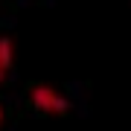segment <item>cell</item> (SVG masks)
<instances>
[{
	"label": "cell",
	"mask_w": 131,
	"mask_h": 131,
	"mask_svg": "<svg viewBox=\"0 0 131 131\" xmlns=\"http://www.w3.org/2000/svg\"><path fill=\"white\" fill-rule=\"evenodd\" d=\"M29 102H32L35 111L47 114V117H58V114H64L70 102H67V96H61L52 84H35L32 90H29Z\"/></svg>",
	"instance_id": "obj_1"
},
{
	"label": "cell",
	"mask_w": 131,
	"mask_h": 131,
	"mask_svg": "<svg viewBox=\"0 0 131 131\" xmlns=\"http://www.w3.org/2000/svg\"><path fill=\"white\" fill-rule=\"evenodd\" d=\"M12 58H15L12 41H9V38H0V82L9 76V70H12Z\"/></svg>",
	"instance_id": "obj_2"
},
{
	"label": "cell",
	"mask_w": 131,
	"mask_h": 131,
	"mask_svg": "<svg viewBox=\"0 0 131 131\" xmlns=\"http://www.w3.org/2000/svg\"><path fill=\"white\" fill-rule=\"evenodd\" d=\"M0 122H3V111H0Z\"/></svg>",
	"instance_id": "obj_3"
}]
</instances>
